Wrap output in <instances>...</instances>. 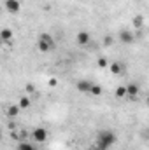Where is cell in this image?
I'll list each match as a JSON object with an SVG mask.
<instances>
[{
	"instance_id": "277c9868",
	"label": "cell",
	"mask_w": 149,
	"mask_h": 150,
	"mask_svg": "<svg viewBox=\"0 0 149 150\" xmlns=\"http://www.w3.org/2000/svg\"><path fill=\"white\" fill-rule=\"evenodd\" d=\"M4 5H5V11L11 12V14H18V12L21 11V4H19V0H5Z\"/></svg>"
},
{
	"instance_id": "52a82bcc",
	"label": "cell",
	"mask_w": 149,
	"mask_h": 150,
	"mask_svg": "<svg viewBox=\"0 0 149 150\" xmlns=\"http://www.w3.org/2000/svg\"><path fill=\"white\" fill-rule=\"evenodd\" d=\"M75 40H77V44H79V45L86 47V45L91 42V37H90V33H88V32H79V33H77V37H75Z\"/></svg>"
},
{
	"instance_id": "9a60e30c",
	"label": "cell",
	"mask_w": 149,
	"mask_h": 150,
	"mask_svg": "<svg viewBox=\"0 0 149 150\" xmlns=\"http://www.w3.org/2000/svg\"><path fill=\"white\" fill-rule=\"evenodd\" d=\"M18 150H35V149H34V145H32V143H28V142H19Z\"/></svg>"
},
{
	"instance_id": "e0dca14e",
	"label": "cell",
	"mask_w": 149,
	"mask_h": 150,
	"mask_svg": "<svg viewBox=\"0 0 149 150\" xmlns=\"http://www.w3.org/2000/svg\"><path fill=\"white\" fill-rule=\"evenodd\" d=\"M109 65H111V63H107L105 58H100V59H98V67H100V68H105V67H109Z\"/></svg>"
},
{
	"instance_id": "5bb4252c",
	"label": "cell",
	"mask_w": 149,
	"mask_h": 150,
	"mask_svg": "<svg viewBox=\"0 0 149 150\" xmlns=\"http://www.w3.org/2000/svg\"><path fill=\"white\" fill-rule=\"evenodd\" d=\"M19 110H21L19 105H11V107L7 108V115H9V117H16V115L19 113Z\"/></svg>"
},
{
	"instance_id": "3957f363",
	"label": "cell",
	"mask_w": 149,
	"mask_h": 150,
	"mask_svg": "<svg viewBox=\"0 0 149 150\" xmlns=\"http://www.w3.org/2000/svg\"><path fill=\"white\" fill-rule=\"evenodd\" d=\"M32 138H34L35 143H46L47 142V131L44 127H37V129L32 131Z\"/></svg>"
},
{
	"instance_id": "8fae6325",
	"label": "cell",
	"mask_w": 149,
	"mask_h": 150,
	"mask_svg": "<svg viewBox=\"0 0 149 150\" xmlns=\"http://www.w3.org/2000/svg\"><path fill=\"white\" fill-rule=\"evenodd\" d=\"M132 23H133L135 30H137V32H140V30H142V26H144V18H142L140 14H137V16L133 18V21H132Z\"/></svg>"
},
{
	"instance_id": "8992f818",
	"label": "cell",
	"mask_w": 149,
	"mask_h": 150,
	"mask_svg": "<svg viewBox=\"0 0 149 150\" xmlns=\"http://www.w3.org/2000/svg\"><path fill=\"white\" fill-rule=\"evenodd\" d=\"M95 84L93 82H90V80H79L77 84H75V87H77V91L79 93H91V87H93Z\"/></svg>"
},
{
	"instance_id": "5b68a950",
	"label": "cell",
	"mask_w": 149,
	"mask_h": 150,
	"mask_svg": "<svg viewBox=\"0 0 149 150\" xmlns=\"http://www.w3.org/2000/svg\"><path fill=\"white\" fill-rule=\"evenodd\" d=\"M119 40L123 42V44H133L135 42V33H132V32H128V30H121L119 32Z\"/></svg>"
},
{
	"instance_id": "d6986e66",
	"label": "cell",
	"mask_w": 149,
	"mask_h": 150,
	"mask_svg": "<svg viewBox=\"0 0 149 150\" xmlns=\"http://www.w3.org/2000/svg\"><path fill=\"white\" fill-rule=\"evenodd\" d=\"M104 42H105V45H109V44L112 42V37H105V40H104Z\"/></svg>"
},
{
	"instance_id": "ffe728a7",
	"label": "cell",
	"mask_w": 149,
	"mask_h": 150,
	"mask_svg": "<svg viewBox=\"0 0 149 150\" xmlns=\"http://www.w3.org/2000/svg\"><path fill=\"white\" fill-rule=\"evenodd\" d=\"M49 86H56V79H51L49 80Z\"/></svg>"
},
{
	"instance_id": "44dd1931",
	"label": "cell",
	"mask_w": 149,
	"mask_h": 150,
	"mask_svg": "<svg viewBox=\"0 0 149 150\" xmlns=\"http://www.w3.org/2000/svg\"><path fill=\"white\" fill-rule=\"evenodd\" d=\"M146 101H148V105H149V96H148V100H146Z\"/></svg>"
},
{
	"instance_id": "30bf717a",
	"label": "cell",
	"mask_w": 149,
	"mask_h": 150,
	"mask_svg": "<svg viewBox=\"0 0 149 150\" xmlns=\"http://www.w3.org/2000/svg\"><path fill=\"white\" fill-rule=\"evenodd\" d=\"M0 37H2V42H4V44H9V42L12 40V37H14V33H12L11 28H4V30L0 32Z\"/></svg>"
},
{
	"instance_id": "2e32d148",
	"label": "cell",
	"mask_w": 149,
	"mask_h": 150,
	"mask_svg": "<svg viewBox=\"0 0 149 150\" xmlns=\"http://www.w3.org/2000/svg\"><path fill=\"white\" fill-rule=\"evenodd\" d=\"M91 94H93V96H100V94H102V87H100L98 84H95V86L91 87Z\"/></svg>"
},
{
	"instance_id": "6da1fadb",
	"label": "cell",
	"mask_w": 149,
	"mask_h": 150,
	"mask_svg": "<svg viewBox=\"0 0 149 150\" xmlns=\"http://www.w3.org/2000/svg\"><path fill=\"white\" fill-rule=\"evenodd\" d=\"M114 142H116V134L112 131L104 129V131H100L97 134V149L98 150H107Z\"/></svg>"
},
{
	"instance_id": "7a4b0ae2",
	"label": "cell",
	"mask_w": 149,
	"mask_h": 150,
	"mask_svg": "<svg viewBox=\"0 0 149 150\" xmlns=\"http://www.w3.org/2000/svg\"><path fill=\"white\" fill-rule=\"evenodd\" d=\"M56 45V42H54V38L51 37L49 33H40L37 38V47L40 52H49V51H53V47Z\"/></svg>"
},
{
	"instance_id": "9c48e42d",
	"label": "cell",
	"mask_w": 149,
	"mask_h": 150,
	"mask_svg": "<svg viewBox=\"0 0 149 150\" xmlns=\"http://www.w3.org/2000/svg\"><path fill=\"white\" fill-rule=\"evenodd\" d=\"M139 91H140V87H139L135 82L126 84V93H128V98H135V96L139 94Z\"/></svg>"
},
{
	"instance_id": "4fadbf2b",
	"label": "cell",
	"mask_w": 149,
	"mask_h": 150,
	"mask_svg": "<svg viewBox=\"0 0 149 150\" xmlns=\"http://www.w3.org/2000/svg\"><path fill=\"white\" fill-rule=\"evenodd\" d=\"M18 105H19V108H21V110H25V108H28V107L32 105V101H30V98H28V96H23V98L19 100V103H18Z\"/></svg>"
},
{
	"instance_id": "ac0fdd59",
	"label": "cell",
	"mask_w": 149,
	"mask_h": 150,
	"mask_svg": "<svg viewBox=\"0 0 149 150\" xmlns=\"http://www.w3.org/2000/svg\"><path fill=\"white\" fill-rule=\"evenodd\" d=\"M27 91L28 93H35V86L34 84H27Z\"/></svg>"
},
{
	"instance_id": "ba28073f",
	"label": "cell",
	"mask_w": 149,
	"mask_h": 150,
	"mask_svg": "<svg viewBox=\"0 0 149 150\" xmlns=\"http://www.w3.org/2000/svg\"><path fill=\"white\" fill-rule=\"evenodd\" d=\"M109 70L112 72V75H121L125 72V67L121 65V61H112L109 65Z\"/></svg>"
},
{
	"instance_id": "7c38bea8",
	"label": "cell",
	"mask_w": 149,
	"mask_h": 150,
	"mask_svg": "<svg viewBox=\"0 0 149 150\" xmlns=\"http://www.w3.org/2000/svg\"><path fill=\"white\" fill-rule=\"evenodd\" d=\"M116 96H117V98H128L126 86H117V87H116Z\"/></svg>"
}]
</instances>
